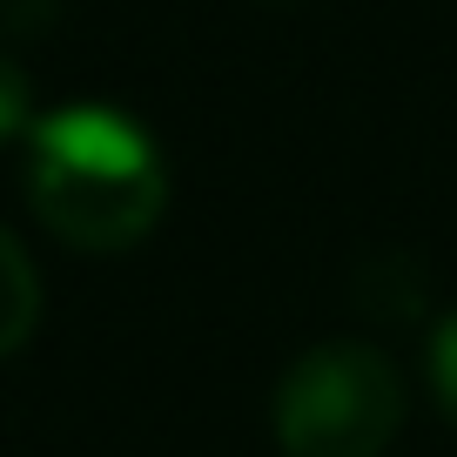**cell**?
<instances>
[{"label": "cell", "instance_id": "3957f363", "mask_svg": "<svg viewBox=\"0 0 457 457\" xmlns=\"http://www.w3.org/2000/svg\"><path fill=\"white\" fill-rule=\"evenodd\" d=\"M41 323V276H34L28 249L0 228V357H14Z\"/></svg>", "mask_w": 457, "mask_h": 457}, {"label": "cell", "instance_id": "6da1fadb", "mask_svg": "<svg viewBox=\"0 0 457 457\" xmlns=\"http://www.w3.org/2000/svg\"><path fill=\"white\" fill-rule=\"evenodd\" d=\"M21 188L34 222L81 256L148 243L169 209V155L114 101H61L21 135Z\"/></svg>", "mask_w": 457, "mask_h": 457}, {"label": "cell", "instance_id": "277c9868", "mask_svg": "<svg viewBox=\"0 0 457 457\" xmlns=\"http://www.w3.org/2000/svg\"><path fill=\"white\" fill-rule=\"evenodd\" d=\"M424 377H430V397L444 403V417L457 424V303L437 316L430 329V350H424Z\"/></svg>", "mask_w": 457, "mask_h": 457}, {"label": "cell", "instance_id": "5b68a950", "mask_svg": "<svg viewBox=\"0 0 457 457\" xmlns=\"http://www.w3.org/2000/svg\"><path fill=\"white\" fill-rule=\"evenodd\" d=\"M34 114H41V108H34V81H28V68L0 54V148L21 142V135L34 129Z\"/></svg>", "mask_w": 457, "mask_h": 457}, {"label": "cell", "instance_id": "7a4b0ae2", "mask_svg": "<svg viewBox=\"0 0 457 457\" xmlns=\"http://www.w3.org/2000/svg\"><path fill=\"white\" fill-rule=\"evenodd\" d=\"M403 370L363 337L310 343L270 397V430L283 457H384L403 430Z\"/></svg>", "mask_w": 457, "mask_h": 457}]
</instances>
